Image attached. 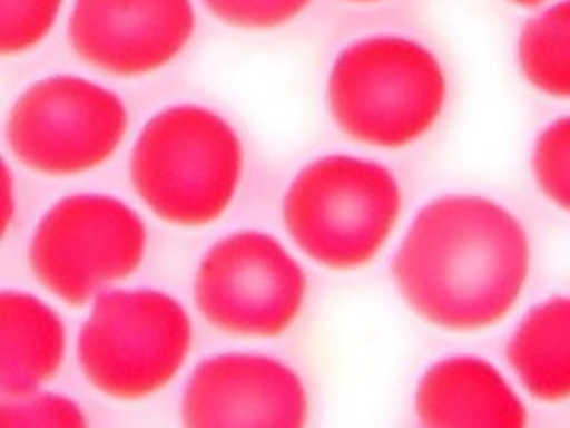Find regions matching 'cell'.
Here are the masks:
<instances>
[{
	"label": "cell",
	"mask_w": 570,
	"mask_h": 428,
	"mask_svg": "<svg viewBox=\"0 0 570 428\" xmlns=\"http://www.w3.org/2000/svg\"><path fill=\"white\" fill-rule=\"evenodd\" d=\"M530 272L521 221L479 194L425 203L392 261L399 294L423 321L445 330H483L519 301Z\"/></svg>",
	"instance_id": "6da1fadb"
},
{
	"label": "cell",
	"mask_w": 570,
	"mask_h": 428,
	"mask_svg": "<svg viewBox=\"0 0 570 428\" xmlns=\"http://www.w3.org/2000/svg\"><path fill=\"white\" fill-rule=\"evenodd\" d=\"M243 176V145L216 111L180 103L154 114L134 143L129 178L154 216L178 227L218 221Z\"/></svg>",
	"instance_id": "7a4b0ae2"
},
{
	"label": "cell",
	"mask_w": 570,
	"mask_h": 428,
	"mask_svg": "<svg viewBox=\"0 0 570 428\" xmlns=\"http://www.w3.org/2000/svg\"><path fill=\"white\" fill-rule=\"evenodd\" d=\"M448 98L439 58L399 33H374L343 47L327 76V107L354 140L407 147L432 129Z\"/></svg>",
	"instance_id": "3957f363"
},
{
	"label": "cell",
	"mask_w": 570,
	"mask_h": 428,
	"mask_svg": "<svg viewBox=\"0 0 570 428\" xmlns=\"http://www.w3.org/2000/svg\"><path fill=\"white\" fill-rule=\"evenodd\" d=\"M401 214V187L381 163L352 154L314 158L283 196L292 241L316 263L350 272L370 263Z\"/></svg>",
	"instance_id": "277c9868"
},
{
	"label": "cell",
	"mask_w": 570,
	"mask_h": 428,
	"mask_svg": "<svg viewBox=\"0 0 570 428\" xmlns=\"http://www.w3.org/2000/svg\"><path fill=\"white\" fill-rule=\"evenodd\" d=\"M191 337V317L171 294L151 288L105 290L78 332L76 357L94 390L138 401L180 372Z\"/></svg>",
	"instance_id": "5b68a950"
},
{
	"label": "cell",
	"mask_w": 570,
	"mask_h": 428,
	"mask_svg": "<svg viewBox=\"0 0 570 428\" xmlns=\"http://www.w3.org/2000/svg\"><path fill=\"white\" fill-rule=\"evenodd\" d=\"M147 252V227L125 201L78 192L58 198L29 239L36 281L67 305L80 308L107 285L131 276Z\"/></svg>",
	"instance_id": "8992f818"
},
{
	"label": "cell",
	"mask_w": 570,
	"mask_h": 428,
	"mask_svg": "<svg viewBox=\"0 0 570 428\" xmlns=\"http://www.w3.org/2000/svg\"><path fill=\"white\" fill-rule=\"evenodd\" d=\"M118 94L89 78L53 74L31 82L7 116L13 158L47 176H76L114 156L127 132Z\"/></svg>",
	"instance_id": "52a82bcc"
},
{
	"label": "cell",
	"mask_w": 570,
	"mask_h": 428,
	"mask_svg": "<svg viewBox=\"0 0 570 428\" xmlns=\"http://www.w3.org/2000/svg\"><path fill=\"white\" fill-rule=\"evenodd\" d=\"M307 299V274L261 230L232 232L207 247L194 272V301L209 325L234 337L287 332Z\"/></svg>",
	"instance_id": "ba28073f"
},
{
	"label": "cell",
	"mask_w": 570,
	"mask_h": 428,
	"mask_svg": "<svg viewBox=\"0 0 570 428\" xmlns=\"http://www.w3.org/2000/svg\"><path fill=\"white\" fill-rule=\"evenodd\" d=\"M194 29L191 0H73L67 40L91 69L138 78L174 62Z\"/></svg>",
	"instance_id": "9c48e42d"
},
{
	"label": "cell",
	"mask_w": 570,
	"mask_h": 428,
	"mask_svg": "<svg viewBox=\"0 0 570 428\" xmlns=\"http://www.w3.org/2000/svg\"><path fill=\"white\" fill-rule=\"evenodd\" d=\"M185 426H287L307 421V392L294 368L261 352H218L189 374Z\"/></svg>",
	"instance_id": "30bf717a"
},
{
	"label": "cell",
	"mask_w": 570,
	"mask_h": 428,
	"mask_svg": "<svg viewBox=\"0 0 570 428\" xmlns=\"http://www.w3.org/2000/svg\"><path fill=\"white\" fill-rule=\"evenodd\" d=\"M414 410L423 426H508L528 424L521 397L483 357L450 354L419 379Z\"/></svg>",
	"instance_id": "8fae6325"
},
{
	"label": "cell",
	"mask_w": 570,
	"mask_h": 428,
	"mask_svg": "<svg viewBox=\"0 0 570 428\" xmlns=\"http://www.w3.org/2000/svg\"><path fill=\"white\" fill-rule=\"evenodd\" d=\"M67 352L58 312L42 299L4 290L0 294V392L22 397L51 381Z\"/></svg>",
	"instance_id": "7c38bea8"
},
{
	"label": "cell",
	"mask_w": 570,
	"mask_h": 428,
	"mask_svg": "<svg viewBox=\"0 0 570 428\" xmlns=\"http://www.w3.org/2000/svg\"><path fill=\"white\" fill-rule=\"evenodd\" d=\"M505 357L530 397L546 403L570 399V296L532 305L512 330Z\"/></svg>",
	"instance_id": "4fadbf2b"
},
{
	"label": "cell",
	"mask_w": 570,
	"mask_h": 428,
	"mask_svg": "<svg viewBox=\"0 0 570 428\" xmlns=\"http://www.w3.org/2000/svg\"><path fill=\"white\" fill-rule=\"evenodd\" d=\"M517 60L534 89L570 98V0L543 7L521 27Z\"/></svg>",
	"instance_id": "5bb4252c"
},
{
	"label": "cell",
	"mask_w": 570,
	"mask_h": 428,
	"mask_svg": "<svg viewBox=\"0 0 570 428\" xmlns=\"http://www.w3.org/2000/svg\"><path fill=\"white\" fill-rule=\"evenodd\" d=\"M530 169L541 194L570 214V116H561L539 132Z\"/></svg>",
	"instance_id": "9a60e30c"
},
{
	"label": "cell",
	"mask_w": 570,
	"mask_h": 428,
	"mask_svg": "<svg viewBox=\"0 0 570 428\" xmlns=\"http://www.w3.org/2000/svg\"><path fill=\"white\" fill-rule=\"evenodd\" d=\"M65 0H0V51L20 56L53 29Z\"/></svg>",
	"instance_id": "2e32d148"
},
{
	"label": "cell",
	"mask_w": 570,
	"mask_h": 428,
	"mask_svg": "<svg viewBox=\"0 0 570 428\" xmlns=\"http://www.w3.org/2000/svg\"><path fill=\"white\" fill-rule=\"evenodd\" d=\"M87 417L82 408L56 392H29L22 397H2L0 428H82Z\"/></svg>",
	"instance_id": "e0dca14e"
},
{
	"label": "cell",
	"mask_w": 570,
	"mask_h": 428,
	"mask_svg": "<svg viewBox=\"0 0 570 428\" xmlns=\"http://www.w3.org/2000/svg\"><path fill=\"white\" fill-rule=\"evenodd\" d=\"M207 11L236 29H276L296 20L312 0H203Z\"/></svg>",
	"instance_id": "ac0fdd59"
},
{
	"label": "cell",
	"mask_w": 570,
	"mask_h": 428,
	"mask_svg": "<svg viewBox=\"0 0 570 428\" xmlns=\"http://www.w3.org/2000/svg\"><path fill=\"white\" fill-rule=\"evenodd\" d=\"M13 216V178H11V169L4 163L2 167V225L4 230L9 227V221Z\"/></svg>",
	"instance_id": "d6986e66"
},
{
	"label": "cell",
	"mask_w": 570,
	"mask_h": 428,
	"mask_svg": "<svg viewBox=\"0 0 570 428\" xmlns=\"http://www.w3.org/2000/svg\"><path fill=\"white\" fill-rule=\"evenodd\" d=\"M510 2L517 4V7H523V9H532V7H539V4H543L548 0H510Z\"/></svg>",
	"instance_id": "ffe728a7"
},
{
	"label": "cell",
	"mask_w": 570,
	"mask_h": 428,
	"mask_svg": "<svg viewBox=\"0 0 570 428\" xmlns=\"http://www.w3.org/2000/svg\"><path fill=\"white\" fill-rule=\"evenodd\" d=\"M345 2H361V4H365V2H381V0H345Z\"/></svg>",
	"instance_id": "44dd1931"
}]
</instances>
